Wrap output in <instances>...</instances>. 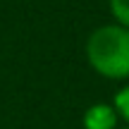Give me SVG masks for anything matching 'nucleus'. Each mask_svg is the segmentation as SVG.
Masks as SVG:
<instances>
[{"instance_id":"obj_1","label":"nucleus","mask_w":129,"mask_h":129,"mask_svg":"<svg viewBox=\"0 0 129 129\" xmlns=\"http://www.w3.org/2000/svg\"><path fill=\"white\" fill-rule=\"evenodd\" d=\"M88 67L96 74L115 81L129 79V29L120 24H103L93 29L84 46Z\"/></svg>"},{"instance_id":"obj_2","label":"nucleus","mask_w":129,"mask_h":129,"mask_svg":"<svg viewBox=\"0 0 129 129\" xmlns=\"http://www.w3.org/2000/svg\"><path fill=\"white\" fill-rule=\"evenodd\" d=\"M117 117L112 103H93V105L86 108L81 117V124L84 129H117Z\"/></svg>"},{"instance_id":"obj_3","label":"nucleus","mask_w":129,"mask_h":129,"mask_svg":"<svg viewBox=\"0 0 129 129\" xmlns=\"http://www.w3.org/2000/svg\"><path fill=\"white\" fill-rule=\"evenodd\" d=\"M112 108H115L117 117L124 120V124L129 127V84H124L122 88H117V93L112 96Z\"/></svg>"},{"instance_id":"obj_4","label":"nucleus","mask_w":129,"mask_h":129,"mask_svg":"<svg viewBox=\"0 0 129 129\" xmlns=\"http://www.w3.org/2000/svg\"><path fill=\"white\" fill-rule=\"evenodd\" d=\"M108 7H110L115 24L129 29V0H108Z\"/></svg>"},{"instance_id":"obj_5","label":"nucleus","mask_w":129,"mask_h":129,"mask_svg":"<svg viewBox=\"0 0 129 129\" xmlns=\"http://www.w3.org/2000/svg\"><path fill=\"white\" fill-rule=\"evenodd\" d=\"M122 129H129V127H122Z\"/></svg>"}]
</instances>
